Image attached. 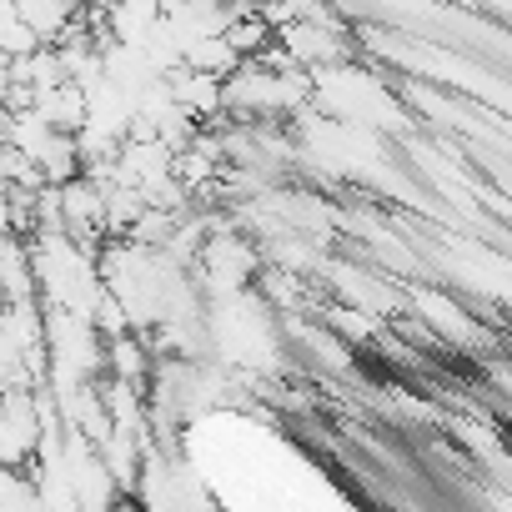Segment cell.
Here are the masks:
<instances>
[{"mask_svg":"<svg viewBox=\"0 0 512 512\" xmlns=\"http://www.w3.org/2000/svg\"><path fill=\"white\" fill-rule=\"evenodd\" d=\"M46 432V402L31 387H0V467H26L41 457Z\"/></svg>","mask_w":512,"mask_h":512,"instance_id":"obj_1","label":"cell"}]
</instances>
